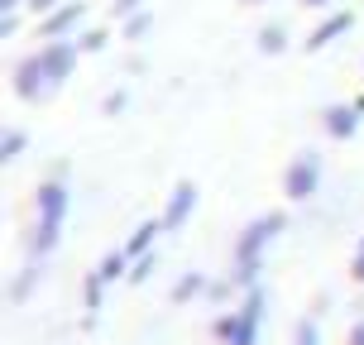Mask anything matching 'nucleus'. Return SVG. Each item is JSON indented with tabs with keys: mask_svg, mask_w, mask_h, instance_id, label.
<instances>
[{
	"mask_svg": "<svg viewBox=\"0 0 364 345\" xmlns=\"http://www.w3.org/2000/svg\"><path fill=\"white\" fill-rule=\"evenodd\" d=\"M316 182H321L316 154H297V159L288 164V173H283V192H288L292 201H307L311 192H316Z\"/></svg>",
	"mask_w": 364,
	"mask_h": 345,
	"instance_id": "f257e3e1",
	"label": "nucleus"
},
{
	"mask_svg": "<svg viewBox=\"0 0 364 345\" xmlns=\"http://www.w3.org/2000/svg\"><path fill=\"white\" fill-rule=\"evenodd\" d=\"M77 53H82V48H77L73 38H48V43H43L38 63H43V73H48V87H58V82H68V77H73Z\"/></svg>",
	"mask_w": 364,
	"mask_h": 345,
	"instance_id": "f03ea898",
	"label": "nucleus"
},
{
	"mask_svg": "<svg viewBox=\"0 0 364 345\" xmlns=\"http://www.w3.org/2000/svg\"><path fill=\"white\" fill-rule=\"evenodd\" d=\"M278 230H283V216H264V221H255V225L245 230V240H240V269H245V278H255L259 250H264V245H269Z\"/></svg>",
	"mask_w": 364,
	"mask_h": 345,
	"instance_id": "7ed1b4c3",
	"label": "nucleus"
},
{
	"mask_svg": "<svg viewBox=\"0 0 364 345\" xmlns=\"http://www.w3.org/2000/svg\"><path fill=\"white\" fill-rule=\"evenodd\" d=\"M15 96L19 101H43V96H48V73H43L38 53L24 58V63L15 68Z\"/></svg>",
	"mask_w": 364,
	"mask_h": 345,
	"instance_id": "20e7f679",
	"label": "nucleus"
},
{
	"mask_svg": "<svg viewBox=\"0 0 364 345\" xmlns=\"http://www.w3.org/2000/svg\"><path fill=\"white\" fill-rule=\"evenodd\" d=\"M82 15H87V5H82V0H63L58 10L43 15V38H68L73 29H82Z\"/></svg>",
	"mask_w": 364,
	"mask_h": 345,
	"instance_id": "39448f33",
	"label": "nucleus"
},
{
	"mask_svg": "<svg viewBox=\"0 0 364 345\" xmlns=\"http://www.w3.org/2000/svg\"><path fill=\"white\" fill-rule=\"evenodd\" d=\"M350 24H355V15L350 10H331L316 29H311V38H307V48H326V43H336L341 34H350Z\"/></svg>",
	"mask_w": 364,
	"mask_h": 345,
	"instance_id": "423d86ee",
	"label": "nucleus"
},
{
	"mask_svg": "<svg viewBox=\"0 0 364 345\" xmlns=\"http://www.w3.org/2000/svg\"><path fill=\"white\" fill-rule=\"evenodd\" d=\"M192 206H197V187H192V182H182L178 192H173V201H168V216H164V230H178L182 221L192 216Z\"/></svg>",
	"mask_w": 364,
	"mask_h": 345,
	"instance_id": "0eeeda50",
	"label": "nucleus"
},
{
	"mask_svg": "<svg viewBox=\"0 0 364 345\" xmlns=\"http://www.w3.org/2000/svg\"><path fill=\"white\" fill-rule=\"evenodd\" d=\"M355 129H360V110H355V101L326 110V134H331V139H350Z\"/></svg>",
	"mask_w": 364,
	"mask_h": 345,
	"instance_id": "6e6552de",
	"label": "nucleus"
},
{
	"mask_svg": "<svg viewBox=\"0 0 364 345\" xmlns=\"http://www.w3.org/2000/svg\"><path fill=\"white\" fill-rule=\"evenodd\" d=\"M38 211H43V221H63V211H68V192H63V182H48V187L38 192Z\"/></svg>",
	"mask_w": 364,
	"mask_h": 345,
	"instance_id": "1a4fd4ad",
	"label": "nucleus"
},
{
	"mask_svg": "<svg viewBox=\"0 0 364 345\" xmlns=\"http://www.w3.org/2000/svg\"><path fill=\"white\" fill-rule=\"evenodd\" d=\"M159 230H164V221H144V225L134 230V240L125 245V255H144L149 245H154V235H159Z\"/></svg>",
	"mask_w": 364,
	"mask_h": 345,
	"instance_id": "9d476101",
	"label": "nucleus"
},
{
	"mask_svg": "<svg viewBox=\"0 0 364 345\" xmlns=\"http://www.w3.org/2000/svg\"><path fill=\"white\" fill-rule=\"evenodd\" d=\"M283 43H288L283 24H269V29H259V48H264V53H283Z\"/></svg>",
	"mask_w": 364,
	"mask_h": 345,
	"instance_id": "9b49d317",
	"label": "nucleus"
},
{
	"mask_svg": "<svg viewBox=\"0 0 364 345\" xmlns=\"http://www.w3.org/2000/svg\"><path fill=\"white\" fill-rule=\"evenodd\" d=\"M73 43L82 48V53H101V48H106V34H101V29H87V34L77 29V38H73Z\"/></svg>",
	"mask_w": 364,
	"mask_h": 345,
	"instance_id": "f8f14e48",
	"label": "nucleus"
},
{
	"mask_svg": "<svg viewBox=\"0 0 364 345\" xmlns=\"http://www.w3.org/2000/svg\"><path fill=\"white\" fill-rule=\"evenodd\" d=\"M149 24H154V15H149V10H134V15H129V24H125V34L139 38V34H149Z\"/></svg>",
	"mask_w": 364,
	"mask_h": 345,
	"instance_id": "ddd939ff",
	"label": "nucleus"
},
{
	"mask_svg": "<svg viewBox=\"0 0 364 345\" xmlns=\"http://www.w3.org/2000/svg\"><path fill=\"white\" fill-rule=\"evenodd\" d=\"M120 269H125V255H110L106 264H101V283H110V278H120Z\"/></svg>",
	"mask_w": 364,
	"mask_h": 345,
	"instance_id": "4468645a",
	"label": "nucleus"
},
{
	"mask_svg": "<svg viewBox=\"0 0 364 345\" xmlns=\"http://www.w3.org/2000/svg\"><path fill=\"white\" fill-rule=\"evenodd\" d=\"M19 149H24V134L10 129V134H5V159H19Z\"/></svg>",
	"mask_w": 364,
	"mask_h": 345,
	"instance_id": "2eb2a0df",
	"label": "nucleus"
},
{
	"mask_svg": "<svg viewBox=\"0 0 364 345\" xmlns=\"http://www.w3.org/2000/svg\"><path fill=\"white\" fill-rule=\"evenodd\" d=\"M134 10H144V0H115V19H120V15H134Z\"/></svg>",
	"mask_w": 364,
	"mask_h": 345,
	"instance_id": "dca6fc26",
	"label": "nucleus"
},
{
	"mask_svg": "<svg viewBox=\"0 0 364 345\" xmlns=\"http://www.w3.org/2000/svg\"><path fill=\"white\" fill-rule=\"evenodd\" d=\"M58 5H63V0H29V10H34V15H48V10H58Z\"/></svg>",
	"mask_w": 364,
	"mask_h": 345,
	"instance_id": "f3484780",
	"label": "nucleus"
},
{
	"mask_svg": "<svg viewBox=\"0 0 364 345\" xmlns=\"http://www.w3.org/2000/svg\"><path fill=\"white\" fill-rule=\"evenodd\" d=\"M15 5H29V0H0V10H5V15H10Z\"/></svg>",
	"mask_w": 364,
	"mask_h": 345,
	"instance_id": "a211bd4d",
	"label": "nucleus"
},
{
	"mask_svg": "<svg viewBox=\"0 0 364 345\" xmlns=\"http://www.w3.org/2000/svg\"><path fill=\"white\" fill-rule=\"evenodd\" d=\"M355 278L364 283V250H360V259H355Z\"/></svg>",
	"mask_w": 364,
	"mask_h": 345,
	"instance_id": "6ab92c4d",
	"label": "nucleus"
},
{
	"mask_svg": "<svg viewBox=\"0 0 364 345\" xmlns=\"http://www.w3.org/2000/svg\"><path fill=\"white\" fill-rule=\"evenodd\" d=\"M302 5H307V10H326L331 0H302Z\"/></svg>",
	"mask_w": 364,
	"mask_h": 345,
	"instance_id": "aec40b11",
	"label": "nucleus"
},
{
	"mask_svg": "<svg viewBox=\"0 0 364 345\" xmlns=\"http://www.w3.org/2000/svg\"><path fill=\"white\" fill-rule=\"evenodd\" d=\"M355 345H364V327H360V331H355Z\"/></svg>",
	"mask_w": 364,
	"mask_h": 345,
	"instance_id": "412c9836",
	"label": "nucleus"
},
{
	"mask_svg": "<svg viewBox=\"0 0 364 345\" xmlns=\"http://www.w3.org/2000/svg\"><path fill=\"white\" fill-rule=\"evenodd\" d=\"M250 5H269V0H250Z\"/></svg>",
	"mask_w": 364,
	"mask_h": 345,
	"instance_id": "4be33fe9",
	"label": "nucleus"
}]
</instances>
